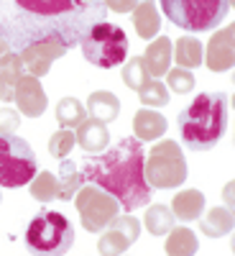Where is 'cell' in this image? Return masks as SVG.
Listing matches in <instances>:
<instances>
[{"label":"cell","mask_w":235,"mask_h":256,"mask_svg":"<svg viewBox=\"0 0 235 256\" xmlns=\"http://www.w3.org/2000/svg\"><path fill=\"white\" fill-rule=\"evenodd\" d=\"M74 205H77L84 230H90V233H102L120 212L118 200L95 184H84L74 195Z\"/></svg>","instance_id":"8"},{"label":"cell","mask_w":235,"mask_h":256,"mask_svg":"<svg viewBox=\"0 0 235 256\" xmlns=\"http://www.w3.org/2000/svg\"><path fill=\"white\" fill-rule=\"evenodd\" d=\"M79 46L84 59L100 70L120 67L128 59V36L118 24H110V20L90 24L79 36Z\"/></svg>","instance_id":"4"},{"label":"cell","mask_w":235,"mask_h":256,"mask_svg":"<svg viewBox=\"0 0 235 256\" xmlns=\"http://www.w3.org/2000/svg\"><path fill=\"white\" fill-rule=\"evenodd\" d=\"M0 202H3V192H0Z\"/></svg>","instance_id":"36"},{"label":"cell","mask_w":235,"mask_h":256,"mask_svg":"<svg viewBox=\"0 0 235 256\" xmlns=\"http://www.w3.org/2000/svg\"><path fill=\"white\" fill-rule=\"evenodd\" d=\"M179 136L189 152H210L228 128V95L200 92L179 113Z\"/></svg>","instance_id":"2"},{"label":"cell","mask_w":235,"mask_h":256,"mask_svg":"<svg viewBox=\"0 0 235 256\" xmlns=\"http://www.w3.org/2000/svg\"><path fill=\"white\" fill-rule=\"evenodd\" d=\"M23 244L31 256H64L74 244V226L64 212L44 208L28 220Z\"/></svg>","instance_id":"3"},{"label":"cell","mask_w":235,"mask_h":256,"mask_svg":"<svg viewBox=\"0 0 235 256\" xmlns=\"http://www.w3.org/2000/svg\"><path fill=\"white\" fill-rule=\"evenodd\" d=\"M82 3H95V0H82Z\"/></svg>","instance_id":"35"},{"label":"cell","mask_w":235,"mask_h":256,"mask_svg":"<svg viewBox=\"0 0 235 256\" xmlns=\"http://www.w3.org/2000/svg\"><path fill=\"white\" fill-rule=\"evenodd\" d=\"M172 59H177V64L182 70H197L202 59H205V46L197 36H182L177 38V46H172Z\"/></svg>","instance_id":"21"},{"label":"cell","mask_w":235,"mask_h":256,"mask_svg":"<svg viewBox=\"0 0 235 256\" xmlns=\"http://www.w3.org/2000/svg\"><path fill=\"white\" fill-rule=\"evenodd\" d=\"M20 128V113L13 108H0V138L13 136Z\"/></svg>","instance_id":"32"},{"label":"cell","mask_w":235,"mask_h":256,"mask_svg":"<svg viewBox=\"0 0 235 256\" xmlns=\"http://www.w3.org/2000/svg\"><path fill=\"white\" fill-rule=\"evenodd\" d=\"M23 74H26L23 62H20V56L15 52H8L3 59H0V100H5V102L13 100L15 84Z\"/></svg>","instance_id":"20"},{"label":"cell","mask_w":235,"mask_h":256,"mask_svg":"<svg viewBox=\"0 0 235 256\" xmlns=\"http://www.w3.org/2000/svg\"><path fill=\"white\" fill-rule=\"evenodd\" d=\"M84 118H87V110H84V105L77 98H61L59 100V105H56V120H59L61 128L74 131Z\"/></svg>","instance_id":"26"},{"label":"cell","mask_w":235,"mask_h":256,"mask_svg":"<svg viewBox=\"0 0 235 256\" xmlns=\"http://www.w3.org/2000/svg\"><path fill=\"white\" fill-rule=\"evenodd\" d=\"M13 100L18 105V113L20 116H28V118H38L46 113V105H49V98L41 88L38 77H31V74H23L15 84V92H13Z\"/></svg>","instance_id":"11"},{"label":"cell","mask_w":235,"mask_h":256,"mask_svg":"<svg viewBox=\"0 0 235 256\" xmlns=\"http://www.w3.org/2000/svg\"><path fill=\"white\" fill-rule=\"evenodd\" d=\"M172 216L174 220H200V216L205 212V195L200 190H182L177 192V198L172 200Z\"/></svg>","instance_id":"17"},{"label":"cell","mask_w":235,"mask_h":256,"mask_svg":"<svg viewBox=\"0 0 235 256\" xmlns=\"http://www.w3.org/2000/svg\"><path fill=\"white\" fill-rule=\"evenodd\" d=\"M161 13L189 34L215 31L230 13L233 0H159Z\"/></svg>","instance_id":"5"},{"label":"cell","mask_w":235,"mask_h":256,"mask_svg":"<svg viewBox=\"0 0 235 256\" xmlns=\"http://www.w3.org/2000/svg\"><path fill=\"white\" fill-rule=\"evenodd\" d=\"M84 110L90 113V118L100 120L108 126L110 120H115L120 116V100L115 92L110 90H95L90 98H87V105H84Z\"/></svg>","instance_id":"18"},{"label":"cell","mask_w":235,"mask_h":256,"mask_svg":"<svg viewBox=\"0 0 235 256\" xmlns=\"http://www.w3.org/2000/svg\"><path fill=\"white\" fill-rule=\"evenodd\" d=\"M166 128H169L166 118H164L159 110H154V108H141V110L133 116V131H136L133 138H138L141 144H143V141H156V138H161V136L166 134Z\"/></svg>","instance_id":"16"},{"label":"cell","mask_w":235,"mask_h":256,"mask_svg":"<svg viewBox=\"0 0 235 256\" xmlns=\"http://www.w3.org/2000/svg\"><path fill=\"white\" fill-rule=\"evenodd\" d=\"M200 230L210 238H223L233 230V208H212L200 220Z\"/></svg>","instance_id":"23"},{"label":"cell","mask_w":235,"mask_h":256,"mask_svg":"<svg viewBox=\"0 0 235 256\" xmlns=\"http://www.w3.org/2000/svg\"><path fill=\"white\" fill-rule=\"evenodd\" d=\"M8 52H10V49H8V41H5V36H3V34H0V59H3Z\"/></svg>","instance_id":"34"},{"label":"cell","mask_w":235,"mask_h":256,"mask_svg":"<svg viewBox=\"0 0 235 256\" xmlns=\"http://www.w3.org/2000/svg\"><path fill=\"white\" fill-rule=\"evenodd\" d=\"M77 138H74V131H67V128H61V131H56L51 138H49V154L54 159H67L72 154Z\"/></svg>","instance_id":"31"},{"label":"cell","mask_w":235,"mask_h":256,"mask_svg":"<svg viewBox=\"0 0 235 256\" xmlns=\"http://www.w3.org/2000/svg\"><path fill=\"white\" fill-rule=\"evenodd\" d=\"M141 236V220L131 212L118 216L108 228L102 230V236L97 241V251L100 256H120L131 248Z\"/></svg>","instance_id":"10"},{"label":"cell","mask_w":235,"mask_h":256,"mask_svg":"<svg viewBox=\"0 0 235 256\" xmlns=\"http://www.w3.org/2000/svg\"><path fill=\"white\" fill-rule=\"evenodd\" d=\"M143 144L138 138H120L113 148L87 156L79 172L84 182L113 195L120 210L133 212L151 202V187L143 177Z\"/></svg>","instance_id":"1"},{"label":"cell","mask_w":235,"mask_h":256,"mask_svg":"<svg viewBox=\"0 0 235 256\" xmlns=\"http://www.w3.org/2000/svg\"><path fill=\"white\" fill-rule=\"evenodd\" d=\"M38 174V159L26 138L3 136L0 138V187H26Z\"/></svg>","instance_id":"7"},{"label":"cell","mask_w":235,"mask_h":256,"mask_svg":"<svg viewBox=\"0 0 235 256\" xmlns=\"http://www.w3.org/2000/svg\"><path fill=\"white\" fill-rule=\"evenodd\" d=\"M56 182H59V200H74V195L84 187L82 172L74 166V162H72V159H61V164H59V174H56Z\"/></svg>","instance_id":"24"},{"label":"cell","mask_w":235,"mask_h":256,"mask_svg":"<svg viewBox=\"0 0 235 256\" xmlns=\"http://www.w3.org/2000/svg\"><path fill=\"white\" fill-rule=\"evenodd\" d=\"M143 226L151 236H166V233L174 228V216L166 205H148Z\"/></svg>","instance_id":"25"},{"label":"cell","mask_w":235,"mask_h":256,"mask_svg":"<svg viewBox=\"0 0 235 256\" xmlns=\"http://www.w3.org/2000/svg\"><path fill=\"white\" fill-rule=\"evenodd\" d=\"M131 18H133L136 34L146 41H151L161 31V13L156 10V0H141Z\"/></svg>","instance_id":"19"},{"label":"cell","mask_w":235,"mask_h":256,"mask_svg":"<svg viewBox=\"0 0 235 256\" xmlns=\"http://www.w3.org/2000/svg\"><path fill=\"white\" fill-rule=\"evenodd\" d=\"M141 0H102V6L115 13H133Z\"/></svg>","instance_id":"33"},{"label":"cell","mask_w":235,"mask_h":256,"mask_svg":"<svg viewBox=\"0 0 235 256\" xmlns=\"http://www.w3.org/2000/svg\"><path fill=\"white\" fill-rule=\"evenodd\" d=\"M13 3L38 18H56V16H67L74 10H82V0H13Z\"/></svg>","instance_id":"15"},{"label":"cell","mask_w":235,"mask_h":256,"mask_svg":"<svg viewBox=\"0 0 235 256\" xmlns=\"http://www.w3.org/2000/svg\"><path fill=\"white\" fill-rule=\"evenodd\" d=\"M166 256H195L197 248H200V241H197V233L187 228V226H179V228H172L166 233Z\"/></svg>","instance_id":"22"},{"label":"cell","mask_w":235,"mask_h":256,"mask_svg":"<svg viewBox=\"0 0 235 256\" xmlns=\"http://www.w3.org/2000/svg\"><path fill=\"white\" fill-rule=\"evenodd\" d=\"M148 80H151V77H148L141 56H131V59L123 64V82H125V88H131V90L138 92Z\"/></svg>","instance_id":"29"},{"label":"cell","mask_w":235,"mask_h":256,"mask_svg":"<svg viewBox=\"0 0 235 256\" xmlns=\"http://www.w3.org/2000/svg\"><path fill=\"white\" fill-rule=\"evenodd\" d=\"M143 177L151 190H177L187 182V159L172 138L159 141L143 162Z\"/></svg>","instance_id":"6"},{"label":"cell","mask_w":235,"mask_h":256,"mask_svg":"<svg viewBox=\"0 0 235 256\" xmlns=\"http://www.w3.org/2000/svg\"><path fill=\"white\" fill-rule=\"evenodd\" d=\"M74 138L87 154H102L110 144V131L105 123H100L95 118H84L74 128Z\"/></svg>","instance_id":"13"},{"label":"cell","mask_w":235,"mask_h":256,"mask_svg":"<svg viewBox=\"0 0 235 256\" xmlns=\"http://www.w3.org/2000/svg\"><path fill=\"white\" fill-rule=\"evenodd\" d=\"M143 59V67L148 72L151 80L164 77L169 70H172V38L169 36H156V41H151L146 49Z\"/></svg>","instance_id":"14"},{"label":"cell","mask_w":235,"mask_h":256,"mask_svg":"<svg viewBox=\"0 0 235 256\" xmlns=\"http://www.w3.org/2000/svg\"><path fill=\"white\" fill-rule=\"evenodd\" d=\"M166 90L169 92H177V95H189L192 90H195V74H192L189 70H169L166 72Z\"/></svg>","instance_id":"30"},{"label":"cell","mask_w":235,"mask_h":256,"mask_svg":"<svg viewBox=\"0 0 235 256\" xmlns=\"http://www.w3.org/2000/svg\"><path fill=\"white\" fill-rule=\"evenodd\" d=\"M67 49H69V44L64 41L61 34H46V36L31 41V44L20 52L18 56H20V62H23L26 74L44 77L51 70V64L67 54Z\"/></svg>","instance_id":"9"},{"label":"cell","mask_w":235,"mask_h":256,"mask_svg":"<svg viewBox=\"0 0 235 256\" xmlns=\"http://www.w3.org/2000/svg\"><path fill=\"white\" fill-rule=\"evenodd\" d=\"M138 100L143 102V108H164V105H169V90H166V84L161 80H148L143 88L138 90Z\"/></svg>","instance_id":"28"},{"label":"cell","mask_w":235,"mask_h":256,"mask_svg":"<svg viewBox=\"0 0 235 256\" xmlns=\"http://www.w3.org/2000/svg\"><path fill=\"white\" fill-rule=\"evenodd\" d=\"M212 72H228L235 62L233 54V26H225L223 31H218L215 36L210 38L207 44V54L202 59Z\"/></svg>","instance_id":"12"},{"label":"cell","mask_w":235,"mask_h":256,"mask_svg":"<svg viewBox=\"0 0 235 256\" xmlns=\"http://www.w3.org/2000/svg\"><path fill=\"white\" fill-rule=\"evenodd\" d=\"M28 190H31V198L38 200V202L59 200V182H56V174L54 172H38L28 182Z\"/></svg>","instance_id":"27"}]
</instances>
